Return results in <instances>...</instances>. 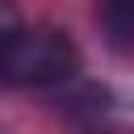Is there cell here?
I'll use <instances>...</instances> for the list:
<instances>
[{
	"label": "cell",
	"instance_id": "1",
	"mask_svg": "<svg viewBox=\"0 0 134 134\" xmlns=\"http://www.w3.org/2000/svg\"><path fill=\"white\" fill-rule=\"evenodd\" d=\"M80 71V46L59 25H21L0 46V84L50 88Z\"/></svg>",
	"mask_w": 134,
	"mask_h": 134
},
{
	"label": "cell",
	"instance_id": "2",
	"mask_svg": "<svg viewBox=\"0 0 134 134\" xmlns=\"http://www.w3.org/2000/svg\"><path fill=\"white\" fill-rule=\"evenodd\" d=\"M96 17L113 46H134V0H100Z\"/></svg>",
	"mask_w": 134,
	"mask_h": 134
},
{
	"label": "cell",
	"instance_id": "3",
	"mask_svg": "<svg viewBox=\"0 0 134 134\" xmlns=\"http://www.w3.org/2000/svg\"><path fill=\"white\" fill-rule=\"evenodd\" d=\"M21 25H25V21H21L17 4H13V0H0V46H4V42H8V38L21 29Z\"/></svg>",
	"mask_w": 134,
	"mask_h": 134
}]
</instances>
